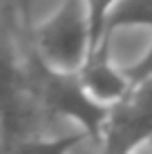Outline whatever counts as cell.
Masks as SVG:
<instances>
[{
    "label": "cell",
    "mask_w": 152,
    "mask_h": 154,
    "mask_svg": "<svg viewBox=\"0 0 152 154\" xmlns=\"http://www.w3.org/2000/svg\"><path fill=\"white\" fill-rule=\"evenodd\" d=\"M145 147H148V150H150V154H152V141L148 143V145H145Z\"/></svg>",
    "instance_id": "11"
},
{
    "label": "cell",
    "mask_w": 152,
    "mask_h": 154,
    "mask_svg": "<svg viewBox=\"0 0 152 154\" xmlns=\"http://www.w3.org/2000/svg\"><path fill=\"white\" fill-rule=\"evenodd\" d=\"M121 69H123L125 78L130 81L132 87L139 85V83L150 81V78H152V40H150V45L145 47V51L137 58V60H132L130 65L121 67Z\"/></svg>",
    "instance_id": "9"
},
{
    "label": "cell",
    "mask_w": 152,
    "mask_h": 154,
    "mask_svg": "<svg viewBox=\"0 0 152 154\" xmlns=\"http://www.w3.org/2000/svg\"><path fill=\"white\" fill-rule=\"evenodd\" d=\"M72 154H98V150H96V145H94L90 139H85L72 150Z\"/></svg>",
    "instance_id": "10"
},
{
    "label": "cell",
    "mask_w": 152,
    "mask_h": 154,
    "mask_svg": "<svg viewBox=\"0 0 152 154\" xmlns=\"http://www.w3.org/2000/svg\"><path fill=\"white\" fill-rule=\"evenodd\" d=\"M116 0H85L87 9V23H90V51L98 42L103 40V25H105V16L114 7Z\"/></svg>",
    "instance_id": "8"
},
{
    "label": "cell",
    "mask_w": 152,
    "mask_h": 154,
    "mask_svg": "<svg viewBox=\"0 0 152 154\" xmlns=\"http://www.w3.org/2000/svg\"><path fill=\"white\" fill-rule=\"evenodd\" d=\"M152 141V78L134 85L128 96L112 105L103 123L98 154H137Z\"/></svg>",
    "instance_id": "4"
},
{
    "label": "cell",
    "mask_w": 152,
    "mask_h": 154,
    "mask_svg": "<svg viewBox=\"0 0 152 154\" xmlns=\"http://www.w3.org/2000/svg\"><path fill=\"white\" fill-rule=\"evenodd\" d=\"M78 78H81L85 92L90 94V98H94L98 105H105V107L116 105L132 89L123 69L112 63L110 42H98L87 54L85 63L78 69Z\"/></svg>",
    "instance_id": "5"
},
{
    "label": "cell",
    "mask_w": 152,
    "mask_h": 154,
    "mask_svg": "<svg viewBox=\"0 0 152 154\" xmlns=\"http://www.w3.org/2000/svg\"><path fill=\"white\" fill-rule=\"evenodd\" d=\"M18 40L29 94L43 116L47 121L63 119L74 123L76 130L96 145L110 107L90 98L78 78V72L56 69L36 51L31 40V0H20L18 5Z\"/></svg>",
    "instance_id": "1"
},
{
    "label": "cell",
    "mask_w": 152,
    "mask_h": 154,
    "mask_svg": "<svg viewBox=\"0 0 152 154\" xmlns=\"http://www.w3.org/2000/svg\"><path fill=\"white\" fill-rule=\"evenodd\" d=\"M87 136L83 132H67V134H56V136H29V139L16 143L9 150V154H72V150Z\"/></svg>",
    "instance_id": "7"
},
{
    "label": "cell",
    "mask_w": 152,
    "mask_h": 154,
    "mask_svg": "<svg viewBox=\"0 0 152 154\" xmlns=\"http://www.w3.org/2000/svg\"><path fill=\"white\" fill-rule=\"evenodd\" d=\"M121 29L152 31V0H116L105 16L101 42H110L112 36Z\"/></svg>",
    "instance_id": "6"
},
{
    "label": "cell",
    "mask_w": 152,
    "mask_h": 154,
    "mask_svg": "<svg viewBox=\"0 0 152 154\" xmlns=\"http://www.w3.org/2000/svg\"><path fill=\"white\" fill-rule=\"evenodd\" d=\"M31 40L45 63L63 72H78L90 54V23L85 0H60L47 20L31 23Z\"/></svg>",
    "instance_id": "3"
},
{
    "label": "cell",
    "mask_w": 152,
    "mask_h": 154,
    "mask_svg": "<svg viewBox=\"0 0 152 154\" xmlns=\"http://www.w3.org/2000/svg\"><path fill=\"white\" fill-rule=\"evenodd\" d=\"M45 116L29 94L18 40V9L0 11V152L9 154L16 143L43 134Z\"/></svg>",
    "instance_id": "2"
}]
</instances>
